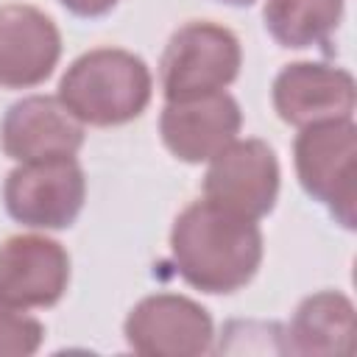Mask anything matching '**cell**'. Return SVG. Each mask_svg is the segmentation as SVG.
Listing matches in <instances>:
<instances>
[{
  "instance_id": "cell-1",
  "label": "cell",
  "mask_w": 357,
  "mask_h": 357,
  "mask_svg": "<svg viewBox=\"0 0 357 357\" xmlns=\"http://www.w3.org/2000/svg\"><path fill=\"white\" fill-rule=\"evenodd\" d=\"M170 257L178 276L201 293L245 287L262 262V231L254 218L209 198L192 201L170 229Z\"/></svg>"
},
{
  "instance_id": "cell-2",
  "label": "cell",
  "mask_w": 357,
  "mask_h": 357,
  "mask_svg": "<svg viewBox=\"0 0 357 357\" xmlns=\"http://www.w3.org/2000/svg\"><path fill=\"white\" fill-rule=\"evenodd\" d=\"M153 95L148 64L123 47H95L81 53L59 81L61 106L98 128L137 120Z\"/></svg>"
},
{
  "instance_id": "cell-3",
  "label": "cell",
  "mask_w": 357,
  "mask_h": 357,
  "mask_svg": "<svg viewBox=\"0 0 357 357\" xmlns=\"http://www.w3.org/2000/svg\"><path fill=\"white\" fill-rule=\"evenodd\" d=\"M240 39L229 28L209 20L184 22L162 53L159 78L165 100L176 103L223 92L240 75Z\"/></svg>"
},
{
  "instance_id": "cell-4",
  "label": "cell",
  "mask_w": 357,
  "mask_h": 357,
  "mask_svg": "<svg viewBox=\"0 0 357 357\" xmlns=\"http://www.w3.org/2000/svg\"><path fill=\"white\" fill-rule=\"evenodd\" d=\"M296 176L304 192L321 201L329 215L354 229V176H357V126L351 117L304 126L293 142Z\"/></svg>"
},
{
  "instance_id": "cell-5",
  "label": "cell",
  "mask_w": 357,
  "mask_h": 357,
  "mask_svg": "<svg viewBox=\"0 0 357 357\" xmlns=\"http://www.w3.org/2000/svg\"><path fill=\"white\" fill-rule=\"evenodd\" d=\"M86 178L75 156L20 162L3 184L8 215L31 229H67L84 209Z\"/></svg>"
},
{
  "instance_id": "cell-6",
  "label": "cell",
  "mask_w": 357,
  "mask_h": 357,
  "mask_svg": "<svg viewBox=\"0 0 357 357\" xmlns=\"http://www.w3.org/2000/svg\"><path fill=\"white\" fill-rule=\"evenodd\" d=\"M123 335L137 354L198 357L212 351L215 326L198 301L178 293H153L131 307Z\"/></svg>"
},
{
  "instance_id": "cell-7",
  "label": "cell",
  "mask_w": 357,
  "mask_h": 357,
  "mask_svg": "<svg viewBox=\"0 0 357 357\" xmlns=\"http://www.w3.org/2000/svg\"><path fill=\"white\" fill-rule=\"evenodd\" d=\"M279 195V162L262 139H231L204 173V198L245 218H265Z\"/></svg>"
},
{
  "instance_id": "cell-8",
  "label": "cell",
  "mask_w": 357,
  "mask_h": 357,
  "mask_svg": "<svg viewBox=\"0 0 357 357\" xmlns=\"http://www.w3.org/2000/svg\"><path fill=\"white\" fill-rule=\"evenodd\" d=\"M70 284V254L45 234H14L0 243V304L45 310L61 301Z\"/></svg>"
},
{
  "instance_id": "cell-9",
  "label": "cell",
  "mask_w": 357,
  "mask_h": 357,
  "mask_svg": "<svg viewBox=\"0 0 357 357\" xmlns=\"http://www.w3.org/2000/svg\"><path fill=\"white\" fill-rule=\"evenodd\" d=\"M273 109L287 126L351 117L357 86L349 70L321 61H293L273 78Z\"/></svg>"
},
{
  "instance_id": "cell-10",
  "label": "cell",
  "mask_w": 357,
  "mask_h": 357,
  "mask_svg": "<svg viewBox=\"0 0 357 357\" xmlns=\"http://www.w3.org/2000/svg\"><path fill=\"white\" fill-rule=\"evenodd\" d=\"M61 59V33L36 6L0 8V86L31 89L45 84Z\"/></svg>"
},
{
  "instance_id": "cell-11",
  "label": "cell",
  "mask_w": 357,
  "mask_h": 357,
  "mask_svg": "<svg viewBox=\"0 0 357 357\" xmlns=\"http://www.w3.org/2000/svg\"><path fill=\"white\" fill-rule=\"evenodd\" d=\"M240 126L243 112L229 92L176 103L167 100L159 114V134L165 148L187 165L209 162L220 148L237 139Z\"/></svg>"
},
{
  "instance_id": "cell-12",
  "label": "cell",
  "mask_w": 357,
  "mask_h": 357,
  "mask_svg": "<svg viewBox=\"0 0 357 357\" xmlns=\"http://www.w3.org/2000/svg\"><path fill=\"white\" fill-rule=\"evenodd\" d=\"M3 153L14 162L75 156L84 145V126L50 95H28L8 106L0 123Z\"/></svg>"
},
{
  "instance_id": "cell-13",
  "label": "cell",
  "mask_w": 357,
  "mask_h": 357,
  "mask_svg": "<svg viewBox=\"0 0 357 357\" xmlns=\"http://www.w3.org/2000/svg\"><path fill=\"white\" fill-rule=\"evenodd\" d=\"M284 335L293 354H349L354 340V304L337 290H321L296 307Z\"/></svg>"
},
{
  "instance_id": "cell-14",
  "label": "cell",
  "mask_w": 357,
  "mask_h": 357,
  "mask_svg": "<svg viewBox=\"0 0 357 357\" xmlns=\"http://www.w3.org/2000/svg\"><path fill=\"white\" fill-rule=\"evenodd\" d=\"M343 17V0H265V31L282 47L326 45Z\"/></svg>"
},
{
  "instance_id": "cell-15",
  "label": "cell",
  "mask_w": 357,
  "mask_h": 357,
  "mask_svg": "<svg viewBox=\"0 0 357 357\" xmlns=\"http://www.w3.org/2000/svg\"><path fill=\"white\" fill-rule=\"evenodd\" d=\"M42 340L45 326L36 318L0 304V357H31L39 351Z\"/></svg>"
},
{
  "instance_id": "cell-16",
  "label": "cell",
  "mask_w": 357,
  "mask_h": 357,
  "mask_svg": "<svg viewBox=\"0 0 357 357\" xmlns=\"http://www.w3.org/2000/svg\"><path fill=\"white\" fill-rule=\"evenodd\" d=\"M59 3H61L70 14L92 20V17H103V14H109L120 0H59Z\"/></svg>"
},
{
  "instance_id": "cell-17",
  "label": "cell",
  "mask_w": 357,
  "mask_h": 357,
  "mask_svg": "<svg viewBox=\"0 0 357 357\" xmlns=\"http://www.w3.org/2000/svg\"><path fill=\"white\" fill-rule=\"evenodd\" d=\"M220 3H229V6H251L254 0H220Z\"/></svg>"
}]
</instances>
